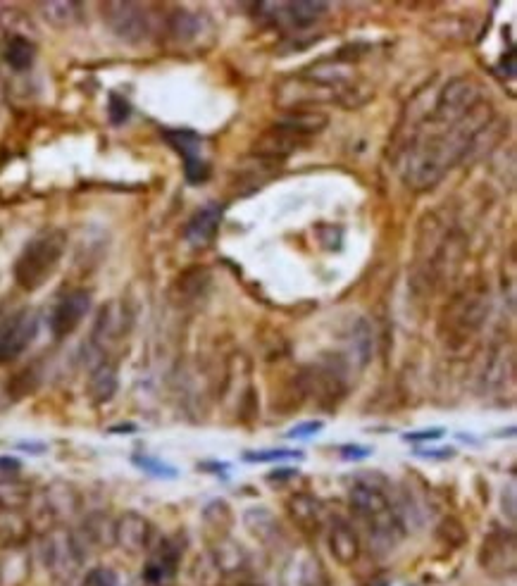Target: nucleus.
<instances>
[{
  "label": "nucleus",
  "mask_w": 517,
  "mask_h": 586,
  "mask_svg": "<svg viewBox=\"0 0 517 586\" xmlns=\"http://www.w3.org/2000/svg\"><path fill=\"white\" fill-rule=\"evenodd\" d=\"M489 122L491 105L475 81L465 77L448 81L401 151L398 170L403 182L415 191L432 189L465 158Z\"/></svg>",
  "instance_id": "obj_1"
},
{
  "label": "nucleus",
  "mask_w": 517,
  "mask_h": 586,
  "mask_svg": "<svg viewBox=\"0 0 517 586\" xmlns=\"http://www.w3.org/2000/svg\"><path fill=\"white\" fill-rule=\"evenodd\" d=\"M351 508L360 525L367 529L370 541L394 546L403 534V522L391 498L372 482H358L351 489Z\"/></svg>",
  "instance_id": "obj_2"
},
{
  "label": "nucleus",
  "mask_w": 517,
  "mask_h": 586,
  "mask_svg": "<svg viewBox=\"0 0 517 586\" xmlns=\"http://www.w3.org/2000/svg\"><path fill=\"white\" fill-rule=\"evenodd\" d=\"M67 248V234L62 229H48L31 239L15 263V279L24 291L41 289L58 270Z\"/></svg>",
  "instance_id": "obj_3"
},
{
  "label": "nucleus",
  "mask_w": 517,
  "mask_h": 586,
  "mask_svg": "<svg viewBox=\"0 0 517 586\" xmlns=\"http://www.w3.org/2000/svg\"><path fill=\"white\" fill-rule=\"evenodd\" d=\"M327 127V117L320 112L310 110H296L289 117H284L282 122H277L274 127L260 136V141L255 143V151L265 158L277 160L284 155L298 151V148L308 146L310 139L322 132Z\"/></svg>",
  "instance_id": "obj_4"
},
{
  "label": "nucleus",
  "mask_w": 517,
  "mask_h": 586,
  "mask_svg": "<svg viewBox=\"0 0 517 586\" xmlns=\"http://www.w3.org/2000/svg\"><path fill=\"white\" fill-rule=\"evenodd\" d=\"M39 317L31 308L0 310V365L12 363L34 344Z\"/></svg>",
  "instance_id": "obj_5"
},
{
  "label": "nucleus",
  "mask_w": 517,
  "mask_h": 586,
  "mask_svg": "<svg viewBox=\"0 0 517 586\" xmlns=\"http://www.w3.org/2000/svg\"><path fill=\"white\" fill-rule=\"evenodd\" d=\"M487 293L484 291H467L465 296L456 298V303L448 308L444 317L446 341L451 346H460L470 339L472 334L482 327L484 317H487Z\"/></svg>",
  "instance_id": "obj_6"
},
{
  "label": "nucleus",
  "mask_w": 517,
  "mask_h": 586,
  "mask_svg": "<svg viewBox=\"0 0 517 586\" xmlns=\"http://www.w3.org/2000/svg\"><path fill=\"white\" fill-rule=\"evenodd\" d=\"M165 141L184 158V174L189 184L208 182L210 167L203 160V136L193 129H165Z\"/></svg>",
  "instance_id": "obj_7"
},
{
  "label": "nucleus",
  "mask_w": 517,
  "mask_h": 586,
  "mask_svg": "<svg viewBox=\"0 0 517 586\" xmlns=\"http://www.w3.org/2000/svg\"><path fill=\"white\" fill-rule=\"evenodd\" d=\"M479 565L491 577H506L513 575L517 565V551H515V534L510 529H498L491 532L484 539L482 551H479Z\"/></svg>",
  "instance_id": "obj_8"
},
{
  "label": "nucleus",
  "mask_w": 517,
  "mask_h": 586,
  "mask_svg": "<svg viewBox=\"0 0 517 586\" xmlns=\"http://www.w3.org/2000/svg\"><path fill=\"white\" fill-rule=\"evenodd\" d=\"M91 310V293L86 289H74L60 298L51 315V332L55 339H65Z\"/></svg>",
  "instance_id": "obj_9"
},
{
  "label": "nucleus",
  "mask_w": 517,
  "mask_h": 586,
  "mask_svg": "<svg viewBox=\"0 0 517 586\" xmlns=\"http://www.w3.org/2000/svg\"><path fill=\"white\" fill-rule=\"evenodd\" d=\"M110 29L124 41H141L148 34V15L136 3H108L103 8Z\"/></svg>",
  "instance_id": "obj_10"
},
{
  "label": "nucleus",
  "mask_w": 517,
  "mask_h": 586,
  "mask_svg": "<svg viewBox=\"0 0 517 586\" xmlns=\"http://www.w3.org/2000/svg\"><path fill=\"white\" fill-rule=\"evenodd\" d=\"M224 217V205L222 203H205L203 208H198L196 213L191 215V220L186 222L184 239L191 243L193 248H203L220 232V224Z\"/></svg>",
  "instance_id": "obj_11"
},
{
  "label": "nucleus",
  "mask_w": 517,
  "mask_h": 586,
  "mask_svg": "<svg viewBox=\"0 0 517 586\" xmlns=\"http://www.w3.org/2000/svg\"><path fill=\"white\" fill-rule=\"evenodd\" d=\"M151 536H153V527L146 517L136 515V513H127L120 517L115 527V541L120 544L127 553H141L151 546Z\"/></svg>",
  "instance_id": "obj_12"
},
{
  "label": "nucleus",
  "mask_w": 517,
  "mask_h": 586,
  "mask_svg": "<svg viewBox=\"0 0 517 586\" xmlns=\"http://www.w3.org/2000/svg\"><path fill=\"white\" fill-rule=\"evenodd\" d=\"M270 5L274 12H279V15H274V22L286 20L296 29L313 27V24L329 10V5L320 3V0H315V3L313 0H296V3H277V5L270 3Z\"/></svg>",
  "instance_id": "obj_13"
},
{
  "label": "nucleus",
  "mask_w": 517,
  "mask_h": 586,
  "mask_svg": "<svg viewBox=\"0 0 517 586\" xmlns=\"http://www.w3.org/2000/svg\"><path fill=\"white\" fill-rule=\"evenodd\" d=\"M329 551L341 565H353L360 558V539L348 522L336 520L329 529Z\"/></svg>",
  "instance_id": "obj_14"
},
{
  "label": "nucleus",
  "mask_w": 517,
  "mask_h": 586,
  "mask_svg": "<svg viewBox=\"0 0 517 586\" xmlns=\"http://www.w3.org/2000/svg\"><path fill=\"white\" fill-rule=\"evenodd\" d=\"M179 558H182V551H179L172 541H163V544L155 548L153 558L148 560L143 577H146L151 584L165 582V579H170L174 572H177Z\"/></svg>",
  "instance_id": "obj_15"
},
{
  "label": "nucleus",
  "mask_w": 517,
  "mask_h": 586,
  "mask_svg": "<svg viewBox=\"0 0 517 586\" xmlns=\"http://www.w3.org/2000/svg\"><path fill=\"white\" fill-rule=\"evenodd\" d=\"M289 515L291 520L296 522L303 532H317L325 522V510H322V503L317 501L315 496L308 494H298L289 501Z\"/></svg>",
  "instance_id": "obj_16"
},
{
  "label": "nucleus",
  "mask_w": 517,
  "mask_h": 586,
  "mask_svg": "<svg viewBox=\"0 0 517 586\" xmlns=\"http://www.w3.org/2000/svg\"><path fill=\"white\" fill-rule=\"evenodd\" d=\"M117 394V367L112 363H101L91 372L89 379V396L93 403L103 405L112 401Z\"/></svg>",
  "instance_id": "obj_17"
},
{
  "label": "nucleus",
  "mask_w": 517,
  "mask_h": 586,
  "mask_svg": "<svg viewBox=\"0 0 517 586\" xmlns=\"http://www.w3.org/2000/svg\"><path fill=\"white\" fill-rule=\"evenodd\" d=\"M36 60V46L24 36H12L5 46V62L12 67V70L24 72L34 65Z\"/></svg>",
  "instance_id": "obj_18"
},
{
  "label": "nucleus",
  "mask_w": 517,
  "mask_h": 586,
  "mask_svg": "<svg viewBox=\"0 0 517 586\" xmlns=\"http://www.w3.org/2000/svg\"><path fill=\"white\" fill-rule=\"evenodd\" d=\"M215 563L220 567L222 572H236V570H244L246 567V553L244 548L239 544H234V541H222L217 544L215 548Z\"/></svg>",
  "instance_id": "obj_19"
},
{
  "label": "nucleus",
  "mask_w": 517,
  "mask_h": 586,
  "mask_svg": "<svg viewBox=\"0 0 517 586\" xmlns=\"http://www.w3.org/2000/svg\"><path fill=\"white\" fill-rule=\"evenodd\" d=\"M43 12H46V20L55 24V27H67V24L77 22V10L79 5L77 3H43L41 5Z\"/></svg>",
  "instance_id": "obj_20"
},
{
  "label": "nucleus",
  "mask_w": 517,
  "mask_h": 586,
  "mask_svg": "<svg viewBox=\"0 0 517 586\" xmlns=\"http://www.w3.org/2000/svg\"><path fill=\"white\" fill-rule=\"evenodd\" d=\"M205 522L208 527H213V532L220 534V539L227 534L229 525H232V513H229V506L224 501H215L205 508Z\"/></svg>",
  "instance_id": "obj_21"
},
{
  "label": "nucleus",
  "mask_w": 517,
  "mask_h": 586,
  "mask_svg": "<svg viewBox=\"0 0 517 586\" xmlns=\"http://www.w3.org/2000/svg\"><path fill=\"white\" fill-rule=\"evenodd\" d=\"M132 463L136 467H141L143 472H148V475H153V477H163V479L177 477V470H174L172 465L163 463V460H155V458H151V455H134Z\"/></svg>",
  "instance_id": "obj_22"
},
{
  "label": "nucleus",
  "mask_w": 517,
  "mask_h": 586,
  "mask_svg": "<svg viewBox=\"0 0 517 586\" xmlns=\"http://www.w3.org/2000/svg\"><path fill=\"white\" fill-rule=\"evenodd\" d=\"M82 586H120V582H117V575L108 567H93V570L86 572Z\"/></svg>",
  "instance_id": "obj_23"
},
{
  "label": "nucleus",
  "mask_w": 517,
  "mask_h": 586,
  "mask_svg": "<svg viewBox=\"0 0 517 586\" xmlns=\"http://www.w3.org/2000/svg\"><path fill=\"white\" fill-rule=\"evenodd\" d=\"M129 115H132V105L124 101L122 96L112 93V96H110V122L112 124H124L129 120Z\"/></svg>",
  "instance_id": "obj_24"
},
{
  "label": "nucleus",
  "mask_w": 517,
  "mask_h": 586,
  "mask_svg": "<svg viewBox=\"0 0 517 586\" xmlns=\"http://www.w3.org/2000/svg\"><path fill=\"white\" fill-rule=\"evenodd\" d=\"M286 458H301V453L294 451H258V453H246V463H274V460H286Z\"/></svg>",
  "instance_id": "obj_25"
},
{
  "label": "nucleus",
  "mask_w": 517,
  "mask_h": 586,
  "mask_svg": "<svg viewBox=\"0 0 517 586\" xmlns=\"http://www.w3.org/2000/svg\"><path fill=\"white\" fill-rule=\"evenodd\" d=\"M322 427H325V425H322L320 420H315V422H303V425H296L294 429H291L289 436H291V439H308V436H313V434L320 432Z\"/></svg>",
  "instance_id": "obj_26"
},
{
  "label": "nucleus",
  "mask_w": 517,
  "mask_h": 586,
  "mask_svg": "<svg viewBox=\"0 0 517 586\" xmlns=\"http://www.w3.org/2000/svg\"><path fill=\"white\" fill-rule=\"evenodd\" d=\"M444 436V429H425V432H413V434H406V441H436Z\"/></svg>",
  "instance_id": "obj_27"
},
{
  "label": "nucleus",
  "mask_w": 517,
  "mask_h": 586,
  "mask_svg": "<svg viewBox=\"0 0 517 586\" xmlns=\"http://www.w3.org/2000/svg\"><path fill=\"white\" fill-rule=\"evenodd\" d=\"M341 453H344L346 460H363L367 455L372 453V448L367 446H344L341 448Z\"/></svg>",
  "instance_id": "obj_28"
},
{
  "label": "nucleus",
  "mask_w": 517,
  "mask_h": 586,
  "mask_svg": "<svg viewBox=\"0 0 517 586\" xmlns=\"http://www.w3.org/2000/svg\"><path fill=\"white\" fill-rule=\"evenodd\" d=\"M417 455H422V458H441V460H446V458H453V451L451 448H444V451H420Z\"/></svg>",
  "instance_id": "obj_29"
},
{
  "label": "nucleus",
  "mask_w": 517,
  "mask_h": 586,
  "mask_svg": "<svg viewBox=\"0 0 517 586\" xmlns=\"http://www.w3.org/2000/svg\"><path fill=\"white\" fill-rule=\"evenodd\" d=\"M239 586H263V584H255V582H244V584H239Z\"/></svg>",
  "instance_id": "obj_30"
}]
</instances>
